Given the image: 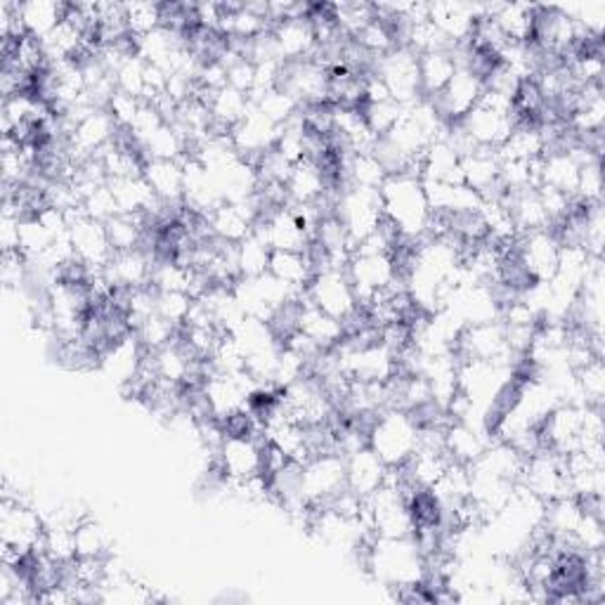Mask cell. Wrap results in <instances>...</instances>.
<instances>
[{
  "mask_svg": "<svg viewBox=\"0 0 605 605\" xmlns=\"http://www.w3.org/2000/svg\"><path fill=\"white\" fill-rule=\"evenodd\" d=\"M69 223V239L76 260L83 263L91 273L104 270L114 258V248L110 244V237H106L104 223L88 218L83 211L74 213Z\"/></svg>",
  "mask_w": 605,
  "mask_h": 605,
  "instance_id": "4fadbf2b",
  "label": "cell"
},
{
  "mask_svg": "<svg viewBox=\"0 0 605 605\" xmlns=\"http://www.w3.org/2000/svg\"><path fill=\"white\" fill-rule=\"evenodd\" d=\"M298 331L308 336L319 350H334L346 338L343 325L312 306L306 294H302L298 302Z\"/></svg>",
  "mask_w": 605,
  "mask_h": 605,
  "instance_id": "7402d4cb",
  "label": "cell"
},
{
  "mask_svg": "<svg viewBox=\"0 0 605 605\" xmlns=\"http://www.w3.org/2000/svg\"><path fill=\"white\" fill-rule=\"evenodd\" d=\"M388 171L373 152H355L346 156V185L381 189Z\"/></svg>",
  "mask_w": 605,
  "mask_h": 605,
  "instance_id": "836d02e7",
  "label": "cell"
},
{
  "mask_svg": "<svg viewBox=\"0 0 605 605\" xmlns=\"http://www.w3.org/2000/svg\"><path fill=\"white\" fill-rule=\"evenodd\" d=\"M362 116L367 121L369 131L379 137H383L386 133L393 131L398 126V121L404 116L407 106H402L396 100H386V102H371V104H362Z\"/></svg>",
  "mask_w": 605,
  "mask_h": 605,
  "instance_id": "f35d334b",
  "label": "cell"
},
{
  "mask_svg": "<svg viewBox=\"0 0 605 605\" xmlns=\"http://www.w3.org/2000/svg\"><path fill=\"white\" fill-rule=\"evenodd\" d=\"M500 171L502 158L496 150L473 147L469 154L461 156V177H464V185L475 189L483 199L502 194Z\"/></svg>",
  "mask_w": 605,
  "mask_h": 605,
  "instance_id": "ffe728a7",
  "label": "cell"
},
{
  "mask_svg": "<svg viewBox=\"0 0 605 605\" xmlns=\"http://www.w3.org/2000/svg\"><path fill=\"white\" fill-rule=\"evenodd\" d=\"M265 444H268L265 435L225 433L216 457H213V466L223 473L225 480H248L263 475Z\"/></svg>",
  "mask_w": 605,
  "mask_h": 605,
  "instance_id": "30bf717a",
  "label": "cell"
},
{
  "mask_svg": "<svg viewBox=\"0 0 605 605\" xmlns=\"http://www.w3.org/2000/svg\"><path fill=\"white\" fill-rule=\"evenodd\" d=\"M490 14L509 43H532L537 6H490Z\"/></svg>",
  "mask_w": 605,
  "mask_h": 605,
  "instance_id": "83f0119b",
  "label": "cell"
},
{
  "mask_svg": "<svg viewBox=\"0 0 605 605\" xmlns=\"http://www.w3.org/2000/svg\"><path fill=\"white\" fill-rule=\"evenodd\" d=\"M268 273L294 291H306L315 277L308 252H273Z\"/></svg>",
  "mask_w": 605,
  "mask_h": 605,
  "instance_id": "4dcf8cb0",
  "label": "cell"
},
{
  "mask_svg": "<svg viewBox=\"0 0 605 605\" xmlns=\"http://www.w3.org/2000/svg\"><path fill=\"white\" fill-rule=\"evenodd\" d=\"M76 554L83 558H106L112 556L110 535L93 519H83L76 525Z\"/></svg>",
  "mask_w": 605,
  "mask_h": 605,
  "instance_id": "74e56055",
  "label": "cell"
},
{
  "mask_svg": "<svg viewBox=\"0 0 605 605\" xmlns=\"http://www.w3.org/2000/svg\"><path fill=\"white\" fill-rule=\"evenodd\" d=\"M306 298L322 312L338 319L341 325H346L348 319L362 310L346 268H325L315 273L306 289Z\"/></svg>",
  "mask_w": 605,
  "mask_h": 605,
  "instance_id": "52a82bcc",
  "label": "cell"
},
{
  "mask_svg": "<svg viewBox=\"0 0 605 605\" xmlns=\"http://www.w3.org/2000/svg\"><path fill=\"white\" fill-rule=\"evenodd\" d=\"M308 14L291 17V20H284L273 27V39L281 62H300L315 58L317 33Z\"/></svg>",
  "mask_w": 605,
  "mask_h": 605,
  "instance_id": "e0dca14e",
  "label": "cell"
},
{
  "mask_svg": "<svg viewBox=\"0 0 605 605\" xmlns=\"http://www.w3.org/2000/svg\"><path fill=\"white\" fill-rule=\"evenodd\" d=\"M279 135H281V126H277V123H273L268 116L260 114L256 106H252V112H248L237 126L229 131V140H233L235 152L254 168L265 154L277 147Z\"/></svg>",
  "mask_w": 605,
  "mask_h": 605,
  "instance_id": "5bb4252c",
  "label": "cell"
},
{
  "mask_svg": "<svg viewBox=\"0 0 605 605\" xmlns=\"http://www.w3.org/2000/svg\"><path fill=\"white\" fill-rule=\"evenodd\" d=\"M142 177L154 192L158 202L168 206H185V173L183 162H166V158H147Z\"/></svg>",
  "mask_w": 605,
  "mask_h": 605,
  "instance_id": "44dd1931",
  "label": "cell"
},
{
  "mask_svg": "<svg viewBox=\"0 0 605 605\" xmlns=\"http://www.w3.org/2000/svg\"><path fill=\"white\" fill-rule=\"evenodd\" d=\"M383 221L396 229L400 239L419 242L429 235L433 211L425 199L419 173H390L379 189Z\"/></svg>",
  "mask_w": 605,
  "mask_h": 605,
  "instance_id": "6da1fadb",
  "label": "cell"
},
{
  "mask_svg": "<svg viewBox=\"0 0 605 605\" xmlns=\"http://www.w3.org/2000/svg\"><path fill=\"white\" fill-rule=\"evenodd\" d=\"M123 8H126V24L133 39L162 27V3H123Z\"/></svg>",
  "mask_w": 605,
  "mask_h": 605,
  "instance_id": "b9f144b4",
  "label": "cell"
},
{
  "mask_svg": "<svg viewBox=\"0 0 605 605\" xmlns=\"http://www.w3.org/2000/svg\"><path fill=\"white\" fill-rule=\"evenodd\" d=\"M346 273L362 310L373 300V296L390 289L402 277L393 254H352Z\"/></svg>",
  "mask_w": 605,
  "mask_h": 605,
  "instance_id": "9c48e42d",
  "label": "cell"
},
{
  "mask_svg": "<svg viewBox=\"0 0 605 605\" xmlns=\"http://www.w3.org/2000/svg\"><path fill=\"white\" fill-rule=\"evenodd\" d=\"M457 126L473 142V147L500 150L519 126V116H515L513 100L485 91L475 110Z\"/></svg>",
  "mask_w": 605,
  "mask_h": 605,
  "instance_id": "277c9868",
  "label": "cell"
},
{
  "mask_svg": "<svg viewBox=\"0 0 605 605\" xmlns=\"http://www.w3.org/2000/svg\"><path fill=\"white\" fill-rule=\"evenodd\" d=\"M490 6H466V3H431L429 20L433 27L452 43V48L469 45L478 20H483Z\"/></svg>",
  "mask_w": 605,
  "mask_h": 605,
  "instance_id": "2e32d148",
  "label": "cell"
},
{
  "mask_svg": "<svg viewBox=\"0 0 605 605\" xmlns=\"http://www.w3.org/2000/svg\"><path fill=\"white\" fill-rule=\"evenodd\" d=\"M457 58L454 50H438L419 55V79H421V95L433 100L444 91V85L457 74Z\"/></svg>",
  "mask_w": 605,
  "mask_h": 605,
  "instance_id": "4316f807",
  "label": "cell"
},
{
  "mask_svg": "<svg viewBox=\"0 0 605 605\" xmlns=\"http://www.w3.org/2000/svg\"><path fill=\"white\" fill-rule=\"evenodd\" d=\"M150 227V221L142 213H116L114 218L104 223L114 254L133 252V248L145 246Z\"/></svg>",
  "mask_w": 605,
  "mask_h": 605,
  "instance_id": "f546056e",
  "label": "cell"
},
{
  "mask_svg": "<svg viewBox=\"0 0 605 605\" xmlns=\"http://www.w3.org/2000/svg\"><path fill=\"white\" fill-rule=\"evenodd\" d=\"M273 248L265 244L256 233L237 244V270L239 277H260L270 268Z\"/></svg>",
  "mask_w": 605,
  "mask_h": 605,
  "instance_id": "e575fe53",
  "label": "cell"
},
{
  "mask_svg": "<svg viewBox=\"0 0 605 605\" xmlns=\"http://www.w3.org/2000/svg\"><path fill=\"white\" fill-rule=\"evenodd\" d=\"M419 442L421 425L407 409H383L373 417L367 433V448L377 452L388 469L404 466L417 454Z\"/></svg>",
  "mask_w": 605,
  "mask_h": 605,
  "instance_id": "3957f363",
  "label": "cell"
},
{
  "mask_svg": "<svg viewBox=\"0 0 605 605\" xmlns=\"http://www.w3.org/2000/svg\"><path fill=\"white\" fill-rule=\"evenodd\" d=\"M331 189L329 177L317 162H300L291 168V175L287 181V204H317L322 197H327Z\"/></svg>",
  "mask_w": 605,
  "mask_h": 605,
  "instance_id": "cb8c5ba5",
  "label": "cell"
},
{
  "mask_svg": "<svg viewBox=\"0 0 605 605\" xmlns=\"http://www.w3.org/2000/svg\"><path fill=\"white\" fill-rule=\"evenodd\" d=\"M483 93H485V81L478 74H473L471 69L459 66L452 81L444 85V91L435 95L431 102L448 126H457V123L464 121L475 110Z\"/></svg>",
  "mask_w": 605,
  "mask_h": 605,
  "instance_id": "7c38bea8",
  "label": "cell"
},
{
  "mask_svg": "<svg viewBox=\"0 0 605 605\" xmlns=\"http://www.w3.org/2000/svg\"><path fill=\"white\" fill-rule=\"evenodd\" d=\"M388 466L371 448H360L346 454V485L360 500L377 492L388 478Z\"/></svg>",
  "mask_w": 605,
  "mask_h": 605,
  "instance_id": "d6986e66",
  "label": "cell"
},
{
  "mask_svg": "<svg viewBox=\"0 0 605 605\" xmlns=\"http://www.w3.org/2000/svg\"><path fill=\"white\" fill-rule=\"evenodd\" d=\"M206 104H208V112L213 119L211 135L229 133L248 112H252V106H254L252 98H248L246 93L235 91V88H229V85H223V88H218L216 93H211Z\"/></svg>",
  "mask_w": 605,
  "mask_h": 605,
  "instance_id": "d4e9b609",
  "label": "cell"
},
{
  "mask_svg": "<svg viewBox=\"0 0 605 605\" xmlns=\"http://www.w3.org/2000/svg\"><path fill=\"white\" fill-rule=\"evenodd\" d=\"M140 346L145 348V352H156L166 346H171L173 341H177V336H181V327L171 325L168 319H164L162 315H152L150 319H145L135 331Z\"/></svg>",
  "mask_w": 605,
  "mask_h": 605,
  "instance_id": "8d00e7d4",
  "label": "cell"
},
{
  "mask_svg": "<svg viewBox=\"0 0 605 605\" xmlns=\"http://www.w3.org/2000/svg\"><path fill=\"white\" fill-rule=\"evenodd\" d=\"M140 106H142L140 98H133V95L116 91V95L112 98V102H110V106H106V110H110V114L114 116V121L119 123L121 131H129L131 123L135 121V116L140 112Z\"/></svg>",
  "mask_w": 605,
  "mask_h": 605,
  "instance_id": "bcb514c9",
  "label": "cell"
},
{
  "mask_svg": "<svg viewBox=\"0 0 605 605\" xmlns=\"http://www.w3.org/2000/svg\"><path fill=\"white\" fill-rule=\"evenodd\" d=\"M515 260L532 281H551L558 273L561 239L554 229H540L515 239Z\"/></svg>",
  "mask_w": 605,
  "mask_h": 605,
  "instance_id": "8fae6325",
  "label": "cell"
},
{
  "mask_svg": "<svg viewBox=\"0 0 605 605\" xmlns=\"http://www.w3.org/2000/svg\"><path fill=\"white\" fill-rule=\"evenodd\" d=\"M20 17L27 35L45 41L66 17L64 3H52V0H31V3H20Z\"/></svg>",
  "mask_w": 605,
  "mask_h": 605,
  "instance_id": "1f68e13d",
  "label": "cell"
},
{
  "mask_svg": "<svg viewBox=\"0 0 605 605\" xmlns=\"http://www.w3.org/2000/svg\"><path fill=\"white\" fill-rule=\"evenodd\" d=\"M154 254L147 248H133V252L114 254L110 265L104 268L106 279L116 289H142L152 284V270H154Z\"/></svg>",
  "mask_w": 605,
  "mask_h": 605,
  "instance_id": "ac0fdd59",
  "label": "cell"
},
{
  "mask_svg": "<svg viewBox=\"0 0 605 605\" xmlns=\"http://www.w3.org/2000/svg\"><path fill=\"white\" fill-rule=\"evenodd\" d=\"M488 435H490L488 431L473 429L469 423L452 419L444 425V452H448L454 464L471 466L473 461L490 448V442H494V438Z\"/></svg>",
  "mask_w": 605,
  "mask_h": 605,
  "instance_id": "603a6c76",
  "label": "cell"
},
{
  "mask_svg": "<svg viewBox=\"0 0 605 605\" xmlns=\"http://www.w3.org/2000/svg\"><path fill=\"white\" fill-rule=\"evenodd\" d=\"M346 457L341 452H319L300 469V492L312 506H329L346 492Z\"/></svg>",
  "mask_w": 605,
  "mask_h": 605,
  "instance_id": "8992f818",
  "label": "cell"
},
{
  "mask_svg": "<svg viewBox=\"0 0 605 605\" xmlns=\"http://www.w3.org/2000/svg\"><path fill=\"white\" fill-rule=\"evenodd\" d=\"M546 152V137L537 123H519L504 145L496 150L502 162H537Z\"/></svg>",
  "mask_w": 605,
  "mask_h": 605,
  "instance_id": "f1b7e54d",
  "label": "cell"
},
{
  "mask_svg": "<svg viewBox=\"0 0 605 605\" xmlns=\"http://www.w3.org/2000/svg\"><path fill=\"white\" fill-rule=\"evenodd\" d=\"M334 216L341 221L352 244H360L383 225V206L379 189L343 185L336 189Z\"/></svg>",
  "mask_w": 605,
  "mask_h": 605,
  "instance_id": "5b68a950",
  "label": "cell"
},
{
  "mask_svg": "<svg viewBox=\"0 0 605 605\" xmlns=\"http://www.w3.org/2000/svg\"><path fill=\"white\" fill-rule=\"evenodd\" d=\"M252 104L256 106V110L260 114L268 116L273 123H277V126H287V123L298 116L300 112V104L287 93V91H281V88H273V91L268 93H263L260 98L252 100Z\"/></svg>",
  "mask_w": 605,
  "mask_h": 605,
  "instance_id": "d590c367",
  "label": "cell"
},
{
  "mask_svg": "<svg viewBox=\"0 0 605 605\" xmlns=\"http://www.w3.org/2000/svg\"><path fill=\"white\" fill-rule=\"evenodd\" d=\"M106 183H110L114 192V199L121 213H142V216H147V213L154 208V204L158 202L142 175L119 177V181H106Z\"/></svg>",
  "mask_w": 605,
  "mask_h": 605,
  "instance_id": "d6a6232c",
  "label": "cell"
},
{
  "mask_svg": "<svg viewBox=\"0 0 605 605\" xmlns=\"http://www.w3.org/2000/svg\"><path fill=\"white\" fill-rule=\"evenodd\" d=\"M371 74H377L386 83L390 98L402 106L414 104L423 98L419 79V55H414L404 45H396L386 55L373 60Z\"/></svg>",
  "mask_w": 605,
  "mask_h": 605,
  "instance_id": "ba28073f",
  "label": "cell"
},
{
  "mask_svg": "<svg viewBox=\"0 0 605 605\" xmlns=\"http://www.w3.org/2000/svg\"><path fill=\"white\" fill-rule=\"evenodd\" d=\"M504 202L509 206V213L515 229H519V235L540 233V229H554L537 189L504 194Z\"/></svg>",
  "mask_w": 605,
  "mask_h": 605,
  "instance_id": "484cf974",
  "label": "cell"
},
{
  "mask_svg": "<svg viewBox=\"0 0 605 605\" xmlns=\"http://www.w3.org/2000/svg\"><path fill=\"white\" fill-rule=\"evenodd\" d=\"M194 298L187 291H156V312L175 327H185Z\"/></svg>",
  "mask_w": 605,
  "mask_h": 605,
  "instance_id": "60d3db41",
  "label": "cell"
},
{
  "mask_svg": "<svg viewBox=\"0 0 605 605\" xmlns=\"http://www.w3.org/2000/svg\"><path fill=\"white\" fill-rule=\"evenodd\" d=\"M45 519L14 494H6L0 504V561L22 567L41 548Z\"/></svg>",
  "mask_w": 605,
  "mask_h": 605,
  "instance_id": "7a4b0ae2",
  "label": "cell"
},
{
  "mask_svg": "<svg viewBox=\"0 0 605 605\" xmlns=\"http://www.w3.org/2000/svg\"><path fill=\"white\" fill-rule=\"evenodd\" d=\"M577 388L584 398V404H594L603 407L605 398V371H603V360L596 358L589 365H584L582 369L575 371Z\"/></svg>",
  "mask_w": 605,
  "mask_h": 605,
  "instance_id": "ab89813d",
  "label": "cell"
},
{
  "mask_svg": "<svg viewBox=\"0 0 605 605\" xmlns=\"http://www.w3.org/2000/svg\"><path fill=\"white\" fill-rule=\"evenodd\" d=\"M575 199L580 204H603V171H601V162L582 166Z\"/></svg>",
  "mask_w": 605,
  "mask_h": 605,
  "instance_id": "f6af8a7d",
  "label": "cell"
},
{
  "mask_svg": "<svg viewBox=\"0 0 605 605\" xmlns=\"http://www.w3.org/2000/svg\"><path fill=\"white\" fill-rule=\"evenodd\" d=\"M258 216H260V204H258V197H254L252 202H244V204L223 202L221 206H216L208 213L206 223H208L211 235L218 242L239 244L248 235H254Z\"/></svg>",
  "mask_w": 605,
  "mask_h": 605,
  "instance_id": "9a60e30c",
  "label": "cell"
},
{
  "mask_svg": "<svg viewBox=\"0 0 605 605\" xmlns=\"http://www.w3.org/2000/svg\"><path fill=\"white\" fill-rule=\"evenodd\" d=\"M145 71H147V62L137 55H131L114 74L116 88L121 93L140 98L142 102H145Z\"/></svg>",
  "mask_w": 605,
  "mask_h": 605,
  "instance_id": "7bdbcfd3",
  "label": "cell"
},
{
  "mask_svg": "<svg viewBox=\"0 0 605 605\" xmlns=\"http://www.w3.org/2000/svg\"><path fill=\"white\" fill-rule=\"evenodd\" d=\"M81 208L88 218H93L98 223H106L110 218H114L116 213H121L110 183H104L98 189H93L91 194H85L83 202H81Z\"/></svg>",
  "mask_w": 605,
  "mask_h": 605,
  "instance_id": "ee69618b",
  "label": "cell"
}]
</instances>
